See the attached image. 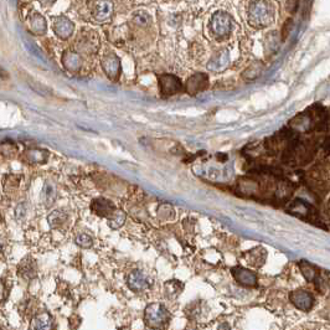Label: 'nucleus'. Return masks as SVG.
Returning a JSON list of instances; mask_svg holds the SVG:
<instances>
[{
	"mask_svg": "<svg viewBox=\"0 0 330 330\" xmlns=\"http://www.w3.org/2000/svg\"><path fill=\"white\" fill-rule=\"evenodd\" d=\"M158 85H159V90L163 97H170V96L178 95L184 90L181 80L171 74L159 75L158 76Z\"/></svg>",
	"mask_w": 330,
	"mask_h": 330,
	"instance_id": "39448f33",
	"label": "nucleus"
},
{
	"mask_svg": "<svg viewBox=\"0 0 330 330\" xmlns=\"http://www.w3.org/2000/svg\"><path fill=\"white\" fill-rule=\"evenodd\" d=\"M1 223H2V218H1V213H0V228H1Z\"/></svg>",
	"mask_w": 330,
	"mask_h": 330,
	"instance_id": "4c0bfd02",
	"label": "nucleus"
},
{
	"mask_svg": "<svg viewBox=\"0 0 330 330\" xmlns=\"http://www.w3.org/2000/svg\"><path fill=\"white\" fill-rule=\"evenodd\" d=\"M231 273H232L235 281L238 284H241V286L248 287V288L257 287V282H258L257 281V274L253 271H251V269H247L241 266H236L231 268Z\"/></svg>",
	"mask_w": 330,
	"mask_h": 330,
	"instance_id": "f8f14e48",
	"label": "nucleus"
},
{
	"mask_svg": "<svg viewBox=\"0 0 330 330\" xmlns=\"http://www.w3.org/2000/svg\"><path fill=\"white\" fill-rule=\"evenodd\" d=\"M114 14V4L112 0H97L93 4L92 16L97 22H108Z\"/></svg>",
	"mask_w": 330,
	"mask_h": 330,
	"instance_id": "0eeeda50",
	"label": "nucleus"
},
{
	"mask_svg": "<svg viewBox=\"0 0 330 330\" xmlns=\"http://www.w3.org/2000/svg\"><path fill=\"white\" fill-rule=\"evenodd\" d=\"M16 273L17 276L24 279V281H31L32 278H35V276H36L37 273L36 262L30 256L24 257V258L20 261V263L17 264Z\"/></svg>",
	"mask_w": 330,
	"mask_h": 330,
	"instance_id": "4468645a",
	"label": "nucleus"
},
{
	"mask_svg": "<svg viewBox=\"0 0 330 330\" xmlns=\"http://www.w3.org/2000/svg\"><path fill=\"white\" fill-rule=\"evenodd\" d=\"M232 16L223 10H219L211 17L209 27H210L211 35L216 40L223 41L230 37L231 32H232Z\"/></svg>",
	"mask_w": 330,
	"mask_h": 330,
	"instance_id": "7ed1b4c3",
	"label": "nucleus"
},
{
	"mask_svg": "<svg viewBox=\"0 0 330 330\" xmlns=\"http://www.w3.org/2000/svg\"><path fill=\"white\" fill-rule=\"evenodd\" d=\"M55 199H56V189H55V186L50 181H46L44 186H42L41 193H40V201L46 208H49V206L54 204Z\"/></svg>",
	"mask_w": 330,
	"mask_h": 330,
	"instance_id": "4be33fe9",
	"label": "nucleus"
},
{
	"mask_svg": "<svg viewBox=\"0 0 330 330\" xmlns=\"http://www.w3.org/2000/svg\"><path fill=\"white\" fill-rule=\"evenodd\" d=\"M62 65H64L65 69L69 72H79L82 69L83 60L82 56L80 55V52L74 51V50H66V51L62 54Z\"/></svg>",
	"mask_w": 330,
	"mask_h": 330,
	"instance_id": "dca6fc26",
	"label": "nucleus"
},
{
	"mask_svg": "<svg viewBox=\"0 0 330 330\" xmlns=\"http://www.w3.org/2000/svg\"><path fill=\"white\" fill-rule=\"evenodd\" d=\"M132 22L138 27H148L152 24V16L144 10H138L133 14Z\"/></svg>",
	"mask_w": 330,
	"mask_h": 330,
	"instance_id": "bb28decb",
	"label": "nucleus"
},
{
	"mask_svg": "<svg viewBox=\"0 0 330 330\" xmlns=\"http://www.w3.org/2000/svg\"><path fill=\"white\" fill-rule=\"evenodd\" d=\"M69 214L65 213L64 210H55L47 216V222H49V226L52 230H65L66 226L69 225Z\"/></svg>",
	"mask_w": 330,
	"mask_h": 330,
	"instance_id": "6ab92c4d",
	"label": "nucleus"
},
{
	"mask_svg": "<svg viewBox=\"0 0 330 330\" xmlns=\"http://www.w3.org/2000/svg\"><path fill=\"white\" fill-rule=\"evenodd\" d=\"M49 158V153L41 149H30L22 154L21 160L27 164H42Z\"/></svg>",
	"mask_w": 330,
	"mask_h": 330,
	"instance_id": "412c9836",
	"label": "nucleus"
},
{
	"mask_svg": "<svg viewBox=\"0 0 330 330\" xmlns=\"http://www.w3.org/2000/svg\"><path fill=\"white\" fill-rule=\"evenodd\" d=\"M230 65V54L226 49H221L216 52L208 64V70L213 72H222Z\"/></svg>",
	"mask_w": 330,
	"mask_h": 330,
	"instance_id": "f3484780",
	"label": "nucleus"
},
{
	"mask_svg": "<svg viewBox=\"0 0 330 330\" xmlns=\"http://www.w3.org/2000/svg\"><path fill=\"white\" fill-rule=\"evenodd\" d=\"M107 220H108V223H110V227L119 228L120 226H123V223H124L125 214L123 213L122 210H118V209H115V210L113 211L112 215H110Z\"/></svg>",
	"mask_w": 330,
	"mask_h": 330,
	"instance_id": "c85d7f7f",
	"label": "nucleus"
},
{
	"mask_svg": "<svg viewBox=\"0 0 330 330\" xmlns=\"http://www.w3.org/2000/svg\"><path fill=\"white\" fill-rule=\"evenodd\" d=\"M184 291V283L178 279H170L164 284V294L168 299H176Z\"/></svg>",
	"mask_w": 330,
	"mask_h": 330,
	"instance_id": "5701e85b",
	"label": "nucleus"
},
{
	"mask_svg": "<svg viewBox=\"0 0 330 330\" xmlns=\"http://www.w3.org/2000/svg\"><path fill=\"white\" fill-rule=\"evenodd\" d=\"M42 6H51L55 2V0H39Z\"/></svg>",
	"mask_w": 330,
	"mask_h": 330,
	"instance_id": "e433bc0d",
	"label": "nucleus"
},
{
	"mask_svg": "<svg viewBox=\"0 0 330 330\" xmlns=\"http://www.w3.org/2000/svg\"><path fill=\"white\" fill-rule=\"evenodd\" d=\"M299 269H301L302 274H303V277L306 278L307 282H312L313 283L314 279L317 278V276H318L319 271L317 269V267H314L313 264H311L309 262L307 261H301L299 262Z\"/></svg>",
	"mask_w": 330,
	"mask_h": 330,
	"instance_id": "393cba45",
	"label": "nucleus"
},
{
	"mask_svg": "<svg viewBox=\"0 0 330 330\" xmlns=\"http://www.w3.org/2000/svg\"><path fill=\"white\" fill-rule=\"evenodd\" d=\"M299 2H301V0H287V10L289 12H296L299 6Z\"/></svg>",
	"mask_w": 330,
	"mask_h": 330,
	"instance_id": "72a5a7b5",
	"label": "nucleus"
},
{
	"mask_svg": "<svg viewBox=\"0 0 330 330\" xmlns=\"http://www.w3.org/2000/svg\"><path fill=\"white\" fill-rule=\"evenodd\" d=\"M75 243L82 248H91L93 246V238L88 233H77L75 237Z\"/></svg>",
	"mask_w": 330,
	"mask_h": 330,
	"instance_id": "7c9ffc66",
	"label": "nucleus"
},
{
	"mask_svg": "<svg viewBox=\"0 0 330 330\" xmlns=\"http://www.w3.org/2000/svg\"><path fill=\"white\" fill-rule=\"evenodd\" d=\"M127 286L128 288L135 293H140L149 288L150 279L148 278L147 274L140 269H134L129 272L127 276Z\"/></svg>",
	"mask_w": 330,
	"mask_h": 330,
	"instance_id": "1a4fd4ad",
	"label": "nucleus"
},
{
	"mask_svg": "<svg viewBox=\"0 0 330 330\" xmlns=\"http://www.w3.org/2000/svg\"><path fill=\"white\" fill-rule=\"evenodd\" d=\"M208 87L209 76L206 74H203V72H198V74H194L193 76H190L186 80L184 90L190 96H196L199 93L204 92L205 90H208Z\"/></svg>",
	"mask_w": 330,
	"mask_h": 330,
	"instance_id": "9b49d317",
	"label": "nucleus"
},
{
	"mask_svg": "<svg viewBox=\"0 0 330 330\" xmlns=\"http://www.w3.org/2000/svg\"><path fill=\"white\" fill-rule=\"evenodd\" d=\"M264 47H266L267 55H271L272 52L277 51V49H278V39H277L276 32H271V34L266 37Z\"/></svg>",
	"mask_w": 330,
	"mask_h": 330,
	"instance_id": "c756f323",
	"label": "nucleus"
},
{
	"mask_svg": "<svg viewBox=\"0 0 330 330\" xmlns=\"http://www.w3.org/2000/svg\"><path fill=\"white\" fill-rule=\"evenodd\" d=\"M2 193L6 198L14 199L21 193L24 186V175L22 174H4L1 178Z\"/></svg>",
	"mask_w": 330,
	"mask_h": 330,
	"instance_id": "20e7f679",
	"label": "nucleus"
},
{
	"mask_svg": "<svg viewBox=\"0 0 330 330\" xmlns=\"http://www.w3.org/2000/svg\"><path fill=\"white\" fill-rule=\"evenodd\" d=\"M263 71V64L261 61H256L253 64H251L247 69L243 71L242 79H245L246 81H252V80H256L259 75Z\"/></svg>",
	"mask_w": 330,
	"mask_h": 330,
	"instance_id": "a878e982",
	"label": "nucleus"
},
{
	"mask_svg": "<svg viewBox=\"0 0 330 330\" xmlns=\"http://www.w3.org/2000/svg\"><path fill=\"white\" fill-rule=\"evenodd\" d=\"M289 301L299 311L309 312L314 307L316 298L311 292L306 291V289H297V291L289 293Z\"/></svg>",
	"mask_w": 330,
	"mask_h": 330,
	"instance_id": "423d86ee",
	"label": "nucleus"
},
{
	"mask_svg": "<svg viewBox=\"0 0 330 330\" xmlns=\"http://www.w3.org/2000/svg\"><path fill=\"white\" fill-rule=\"evenodd\" d=\"M27 215V204L26 201H20L19 205L15 208L14 210V216H15V220L17 221V222H25V218H26Z\"/></svg>",
	"mask_w": 330,
	"mask_h": 330,
	"instance_id": "2f4dec72",
	"label": "nucleus"
},
{
	"mask_svg": "<svg viewBox=\"0 0 330 330\" xmlns=\"http://www.w3.org/2000/svg\"><path fill=\"white\" fill-rule=\"evenodd\" d=\"M52 29L56 36L61 40H67L72 36L75 31V24L65 16H59L54 20Z\"/></svg>",
	"mask_w": 330,
	"mask_h": 330,
	"instance_id": "ddd939ff",
	"label": "nucleus"
},
{
	"mask_svg": "<svg viewBox=\"0 0 330 330\" xmlns=\"http://www.w3.org/2000/svg\"><path fill=\"white\" fill-rule=\"evenodd\" d=\"M316 284V288L318 289L321 293H327L329 289V273L328 271L319 272L317 278L313 282Z\"/></svg>",
	"mask_w": 330,
	"mask_h": 330,
	"instance_id": "cd10ccee",
	"label": "nucleus"
},
{
	"mask_svg": "<svg viewBox=\"0 0 330 330\" xmlns=\"http://www.w3.org/2000/svg\"><path fill=\"white\" fill-rule=\"evenodd\" d=\"M274 21V12L266 0H253L248 6V22L256 29H263Z\"/></svg>",
	"mask_w": 330,
	"mask_h": 330,
	"instance_id": "f257e3e1",
	"label": "nucleus"
},
{
	"mask_svg": "<svg viewBox=\"0 0 330 330\" xmlns=\"http://www.w3.org/2000/svg\"><path fill=\"white\" fill-rule=\"evenodd\" d=\"M287 210L297 218L303 219V220H311L312 222L314 221L313 215H316V210H314L313 205L308 204L303 199H296L292 201Z\"/></svg>",
	"mask_w": 330,
	"mask_h": 330,
	"instance_id": "9d476101",
	"label": "nucleus"
},
{
	"mask_svg": "<svg viewBox=\"0 0 330 330\" xmlns=\"http://www.w3.org/2000/svg\"><path fill=\"white\" fill-rule=\"evenodd\" d=\"M10 296V286L6 279L0 278V307L4 306Z\"/></svg>",
	"mask_w": 330,
	"mask_h": 330,
	"instance_id": "473e14b6",
	"label": "nucleus"
},
{
	"mask_svg": "<svg viewBox=\"0 0 330 330\" xmlns=\"http://www.w3.org/2000/svg\"><path fill=\"white\" fill-rule=\"evenodd\" d=\"M292 26H293V24H292V19H288V21L283 25V29H282L283 30V32H282V40H286V37L288 36V34L291 32Z\"/></svg>",
	"mask_w": 330,
	"mask_h": 330,
	"instance_id": "f704fd0d",
	"label": "nucleus"
},
{
	"mask_svg": "<svg viewBox=\"0 0 330 330\" xmlns=\"http://www.w3.org/2000/svg\"><path fill=\"white\" fill-rule=\"evenodd\" d=\"M54 324L51 314L49 312H36L30 319V328L31 329H51Z\"/></svg>",
	"mask_w": 330,
	"mask_h": 330,
	"instance_id": "aec40b11",
	"label": "nucleus"
},
{
	"mask_svg": "<svg viewBox=\"0 0 330 330\" xmlns=\"http://www.w3.org/2000/svg\"><path fill=\"white\" fill-rule=\"evenodd\" d=\"M171 321V314L163 304L150 303L144 311V323L148 328L164 329Z\"/></svg>",
	"mask_w": 330,
	"mask_h": 330,
	"instance_id": "f03ea898",
	"label": "nucleus"
},
{
	"mask_svg": "<svg viewBox=\"0 0 330 330\" xmlns=\"http://www.w3.org/2000/svg\"><path fill=\"white\" fill-rule=\"evenodd\" d=\"M30 29L35 35H44L47 29L46 20L40 14H32L30 20Z\"/></svg>",
	"mask_w": 330,
	"mask_h": 330,
	"instance_id": "b1692460",
	"label": "nucleus"
},
{
	"mask_svg": "<svg viewBox=\"0 0 330 330\" xmlns=\"http://www.w3.org/2000/svg\"><path fill=\"white\" fill-rule=\"evenodd\" d=\"M101 65H102V69L105 71L106 76L110 81H117L119 79L120 74H122V64H120V60L117 55L108 54L103 56Z\"/></svg>",
	"mask_w": 330,
	"mask_h": 330,
	"instance_id": "6e6552de",
	"label": "nucleus"
},
{
	"mask_svg": "<svg viewBox=\"0 0 330 330\" xmlns=\"http://www.w3.org/2000/svg\"><path fill=\"white\" fill-rule=\"evenodd\" d=\"M0 79H1V80L9 79V74H7L6 70H4L2 67H0Z\"/></svg>",
	"mask_w": 330,
	"mask_h": 330,
	"instance_id": "c9c22d12",
	"label": "nucleus"
},
{
	"mask_svg": "<svg viewBox=\"0 0 330 330\" xmlns=\"http://www.w3.org/2000/svg\"><path fill=\"white\" fill-rule=\"evenodd\" d=\"M115 205L106 198H97L91 203V211L101 218L108 219L115 210Z\"/></svg>",
	"mask_w": 330,
	"mask_h": 330,
	"instance_id": "2eb2a0df",
	"label": "nucleus"
},
{
	"mask_svg": "<svg viewBox=\"0 0 330 330\" xmlns=\"http://www.w3.org/2000/svg\"><path fill=\"white\" fill-rule=\"evenodd\" d=\"M243 258L246 259L247 264L254 268H259L264 264L267 258V251L261 246L258 247H254L253 249H249V251L243 253Z\"/></svg>",
	"mask_w": 330,
	"mask_h": 330,
	"instance_id": "a211bd4d",
	"label": "nucleus"
}]
</instances>
